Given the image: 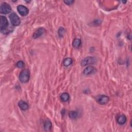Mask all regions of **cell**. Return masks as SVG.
<instances>
[{
    "instance_id": "obj_1",
    "label": "cell",
    "mask_w": 132,
    "mask_h": 132,
    "mask_svg": "<svg viewBox=\"0 0 132 132\" xmlns=\"http://www.w3.org/2000/svg\"><path fill=\"white\" fill-rule=\"evenodd\" d=\"M30 78L29 71L25 69L22 70L19 75V80L21 83H25L29 81Z\"/></svg>"
},
{
    "instance_id": "obj_2",
    "label": "cell",
    "mask_w": 132,
    "mask_h": 132,
    "mask_svg": "<svg viewBox=\"0 0 132 132\" xmlns=\"http://www.w3.org/2000/svg\"><path fill=\"white\" fill-rule=\"evenodd\" d=\"M97 61V59L95 57H92V56H88L87 57L84 58L81 63L82 66H86L89 64H95Z\"/></svg>"
},
{
    "instance_id": "obj_3",
    "label": "cell",
    "mask_w": 132,
    "mask_h": 132,
    "mask_svg": "<svg viewBox=\"0 0 132 132\" xmlns=\"http://www.w3.org/2000/svg\"><path fill=\"white\" fill-rule=\"evenodd\" d=\"M9 19H10L12 24L14 26H19L21 23V20L19 17L15 13H13L9 15Z\"/></svg>"
},
{
    "instance_id": "obj_4",
    "label": "cell",
    "mask_w": 132,
    "mask_h": 132,
    "mask_svg": "<svg viewBox=\"0 0 132 132\" xmlns=\"http://www.w3.org/2000/svg\"><path fill=\"white\" fill-rule=\"evenodd\" d=\"M8 25L9 23L7 18L2 16L0 17V30L1 32H3L7 29Z\"/></svg>"
},
{
    "instance_id": "obj_5",
    "label": "cell",
    "mask_w": 132,
    "mask_h": 132,
    "mask_svg": "<svg viewBox=\"0 0 132 132\" xmlns=\"http://www.w3.org/2000/svg\"><path fill=\"white\" fill-rule=\"evenodd\" d=\"M12 11L11 6L7 3H2L0 6V13L2 14H7Z\"/></svg>"
},
{
    "instance_id": "obj_6",
    "label": "cell",
    "mask_w": 132,
    "mask_h": 132,
    "mask_svg": "<svg viewBox=\"0 0 132 132\" xmlns=\"http://www.w3.org/2000/svg\"><path fill=\"white\" fill-rule=\"evenodd\" d=\"M96 101L98 103L101 105H104L107 104L109 100V98L108 97L105 95H100L96 97Z\"/></svg>"
},
{
    "instance_id": "obj_7",
    "label": "cell",
    "mask_w": 132,
    "mask_h": 132,
    "mask_svg": "<svg viewBox=\"0 0 132 132\" xmlns=\"http://www.w3.org/2000/svg\"><path fill=\"white\" fill-rule=\"evenodd\" d=\"M17 10L19 13L22 16H26L29 13V9L25 6L22 5L18 6Z\"/></svg>"
},
{
    "instance_id": "obj_8",
    "label": "cell",
    "mask_w": 132,
    "mask_h": 132,
    "mask_svg": "<svg viewBox=\"0 0 132 132\" xmlns=\"http://www.w3.org/2000/svg\"><path fill=\"white\" fill-rule=\"evenodd\" d=\"M97 71V69L93 66H88L84 70L83 74L85 75H89L95 73Z\"/></svg>"
},
{
    "instance_id": "obj_9",
    "label": "cell",
    "mask_w": 132,
    "mask_h": 132,
    "mask_svg": "<svg viewBox=\"0 0 132 132\" xmlns=\"http://www.w3.org/2000/svg\"><path fill=\"white\" fill-rule=\"evenodd\" d=\"M45 32V30L43 28H39V29H37L33 34V37L34 39L38 38L40 36H41Z\"/></svg>"
},
{
    "instance_id": "obj_10",
    "label": "cell",
    "mask_w": 132,
    "mask_h": 132,
    "mask_svg": "<svg viewBox=\"0 0 132 132\" xmlns=\"http://www.w3.org/2000/svg\"><path fill=\"white\" fill-rule=\"evenodd\" d=\"M18 106H19L21 109L23 110H27L29 108V106L28 105V104L26 103L25 102L21 100L18 103Z\"/></svg>"
},
{
    "instance_id": "obj_11",
    "label": "cell",
    "mask_w": 132,
    "mask_h": 132,
    "mask_svg": "<svg viewBox=\"0 0 132 132\" xmlns=\"http://www.w3.org/2000/svg\"><path fill=\"white\" fill-rule=\"evenodd\" d=\"M127 120V118L125 115H120L119 116L118 118H117V122L120 125H123L124 124Z\"/></svg>"
},
{
    "instance_id": "obj_12",
    "label": "cell",
    "mask_w": 132,
    "mask_h": 132,
    "mask_svg": "<svg viewBox=\"0 0 132 132\" xmlns=\"http://www.w3.org/2000/svg\"><path fill=\"white\" fill-rule=\"evenodd\" d=\"M43 126H44V129L45 131H49L52 128V124L49 120L47 119L44 122Z\"/></svg>"
},
{
    "instance_id": "obj_13",
    "label": "cell",
    "mask_w": 132,
    "mask_h": 132,
    "mask_svg": "<svg viewBox=\"0 0 132 132\" xmlns=\"http://www.w3.org/2000/svg\"><path fill=\"white\" fill-rule=\"evenodd\" d=\"M60 99L63 102H67L70 98V96L67 93V92H64L63 93H62L61 96H60Z\"/></svg>"
},
{
    "instance_id": "obj_14",
    "label": "cell",
    "mask_w": 132,
    "mask_h": 132,
    "mask_svg": "<svg viewBox=\"0 0 132 132\" xmlns=\"http://www.w3.org/2000/svg\"><path fill=\"white\" fill-rule=\"evenodd\" d=\"M81 43H82L81 40L79 38H76L73 40L72 43V45L75 48H78L79 47L81 46Z\"/></svg>"
},
{
    "instance_id": "obj_15",
    "label": "cell",
    "mask_w": 132,
    "mask_h": 132,
    "mask_svg": "<svg viewBox=\"0 0 132 132\" xmlns=\"http://www.w3.org/2000/svg\"><path fill=\"white\" fill-rule=\"evenodd\" d=\"M69 116L71 119H76L79 116V114L76 111H71L69 113Z\"/></svg>"
},
{
    "instance_id": "obj_16",
    "label": "cell",
    "mask_w": 132,
    "mask_h": 132,
    "mask_svg": "<svg viewBox=\"0 0 132 132\" xmlns=\"http://www.w3.org/2000/svg\"><path fill=\"white\" fill-rule=\"evenodd\" d=\"M73 62V60L72 58H65L63 61V64L64 66L65 67H68V66L70 65Z\"/></svg>"
},
{
    "instance_id": "obj_17",
    "label": "cell",
    "mask_w": 132,
    "mask_h": 132,
    "mask_svg": "<svg viewBox=\"0 0 132 132\" xmlns=\"http://www.w3.org/2000/svg\"><path fill=\"white\" fill-rule=\"evenodd\" d=\"M64 33H65V29L62 27H60L59 28L58 31V34L60 38L63 37L64 35Z\"/></svg>"
},
{
    "instance_id": "obj_18",
    "label": "cell",
    "mask_w": 132,
    "mask_h": 132,
    "mask_svg": "<svg viewBox=\"0 0 132 132\" xmlns=\"http://www.w3.org/2000/svg\"><path fill=\"white\" fill-rule=\"evenodd\" d=\"M17 66L19 68H22L24 66V63L22 61H19L17 63Z\"/></svg>"
},
{
    "instance_id": "obj_19",
    "label": "cell",
    "mask_w": 132,
    "mask_h": 132,
    "mask_svg": "<svg viewBox=\"0 0 132 132\" xmlns=\"http://www.w3.org/2000/svg\"><path fill=\"white\" fill-rule=\"evenodd\" d=\"M63 2L65 4H67L68 5H70L72 4L74 2V1H72V0H67V1H64Z\"/></svg>"
},
{
    "instance_id": "obj_20",
    "label": "cell",
    "mask_w": 132,
    "mask_h": 132,
    "mask_svg": "<svg viewBox=\"0 0 132 132\" xmlns=\"http://www.w3.org/2000/svg\"><path fill=\"white\" fill-rule=\"evenodd\" d=\"M122 2H123V3H125L126 2V1H122Z\"/></svg>"
}]
</instances>
